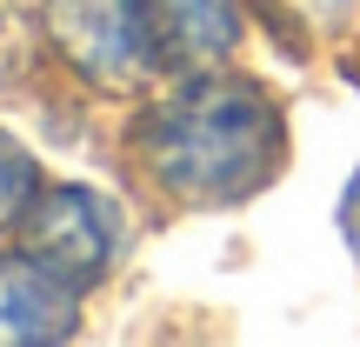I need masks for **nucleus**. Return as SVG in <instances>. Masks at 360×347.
<instances>
[{"label":"nucleus","instance_id":"nucleus-8","mask_svg":"<svg viewBox=\"0 0 360 347\" xmlns=\"http://www.w3.org/2000/svg\"><path fill=\"white\" fill-rule=\"evenodd\" d=\"M294 7H300V13H307V20H314V27H334V20H340V13H347V0H294Z\"/></svg>","mask_w":360,"mask_h":347},{"label":"nucleus","instance_id":"nucleus-2","mask_svg":"<svg viewBox=\"0 0 360 347\" xmlns=\"http://www.w3.org/2000/svg\"><path fill=\"white\" fill-rule=\"evenodd\" d=\"M47 40L94 80V87L134 94L154 67V40L134 0H47Z\"/></svg>","mask_w":360,"mask_h":347},{"label":"nucleus","instance_id":"nucleus-4","mask_svg":"<svg viewBox=\"0 0 360 347\" xmlns=\"http://www.w3.org/2000/svg\"><path fill=\"white\" fill-rule=\"evenodd\" d=\"M74 294L34 254H0V341H60L74 327Z\"/></svg>","mask_w":360,"mask_h":347},{"label":"nucleus","instance_id":"nucleus-3","mask_svg":"<svg viewBox=\"0 0 360 347\" xmlns=\"http://www.w3.org/2000/svg\"><path fill=\"white\" fill-rule=\"evenodd\" d=\"M114 214H107L101 194L87 187H53V194H34V207H27V254L40 260V267H53L67 287H87L107 274V260H114Z\"/></svg>","mask_w":360,"mask_h":347},{"label":"nucleus","instance_id":"nucleus-1","mask_svg":"<svg viewBox=\"0 0 360 347\" xmlns=\"http://www.w3.org/2000/svg\"><path fill=\"white\" fill-rule=\"evenodd\" d=\"M287 127L254 80H193L141 120V154L193 207H227L267 187Z\"/></svg>","mask_w":360,"mask_h":347},{"label":"nucleus","instance_id":"nucleus-7","mask_svg":"<svg viewBox=\"0 0 360 347\" xmlns=\"http://www.w3.org/2000/svg\"><path fill=\"white\" fill-rule=\"evenodd\" d=\"M340 234H347V247L360 254V174L347 180V201H340Z\"/></svg>","mask_w":360,"mask_h":347},{"label":"nucleus","instance_id":"nucleus-5","mask_svg":"<svg viewBox=\"0 0 360 347\" xmlns=\"http://www.w3.org/2000/svg\"><path fill=\"white\" fill-rule=\"evenodd\" d=\"M134 7H141L147 40H154V61H174V67L220 61L240 40L233 0H134Z\"/></svg>","mask_w":360,"mask_h":347},{"label":"nucleus","instance_id":"nucleus-6","mask_svg":"<svg viewBox=\"0 0 360 347\" xmlns=\"http://www.w3.org/2000/svg\"><path fill=\"white\" fill-rule=\"evenodd\" d=\"M34 194H40L34 154H27V147H13L7 134H0V227H7V220H20L27 207H34Z\"/></svg>","mask_w":360,"mask_h":347}]
</instances>
